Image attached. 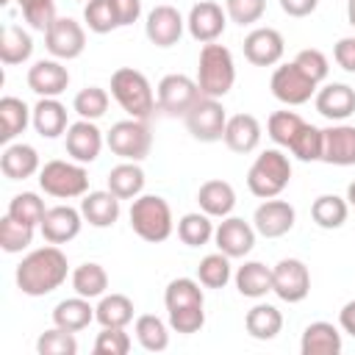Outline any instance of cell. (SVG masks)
<instances>
[{"label": "cell", "mask_w": 355, "mask_h": 355, "mask_svg": "<svg viewBox=\"0 0 355 355\" xmlns=\"http://www.w3.org/2000/svg\"><path fill=\"white\" fill-rule=\"evenodd\" d=\"M69 275V263H67V255L61 252L58 244H47V247H39V250H31L17 272H14V280H17V288L28 297H44L50 291H55L58 286H64Z\"/></svg>", "instance_id": "6da1fadb"}, {"label": "cell", "mask_w": 355, "mask_h": 355, "mask_svg": "<svg viewBox=\"0 0 355 355\" xmlns=\"http://www.w3.org/2000/svg\"><path fill=\"white\" fill-rule=\"evenodd\" d=\"M197 86L205 97H225L233 83H236V64H233V53L225 44H202L200 58H197Z\"/></svg>", "instance_id": "7a4b0ae2"}, {"label": "cell", "mask_w": 355, "mask_h": 355, "mask_svg": "<svg viewBox=\"0 0 355 355\" xmlns=\"http://www.w3.org/2000/svg\"><path fill=\"white\" fill-rule=\"evenodd\" d=\"M111 97L133 119H147L155 111V105H158L147 75L133 69V67H119L111 75Z\"/></svg>", "instance_id": "3957f363"}, {"label": "cell", "mask_w": 355, "mask_h": 355, "mask_svg": "<svg viewBox=\"0 0 355 355\" xmlns=\"http://www.w3.org/2000/svg\"><path fill=\"white\" fill-rule=\"evenodd\" d=\"M130 227L139 239L150 244H161L172 236L175 222H172V208L164 197L158 194H139L130 202Z\"/></svg>", "instance_id": "277c9868"}, {"label": "cell", "mask_w": 355, "mask_h": 355, "mask_svg": "<svg viewBox=\"0 0 355 355\" xmlns=\"http://www.w3.org/2000/svg\"><path fill=\"white\" fill-rule=\"evenodd\" d=\"M288 180H291V161L280 147L263 150L247 172V189L261 200L277 197L288 186Z\"/></svg>", "instance_id": "5b68a950"}, {"label": "cell", "mask_w": 355, "mask_h": 355, "mask_svg": "<svg viewBox=\"0 0 355 355\" xmlns=\"http://www.w3.org/2000/svg\"><path fill=\"white\" fill-rule=\"evenodd\" d=\"M39 186L44 194L58 200H75L89 191V172L86 164L53 158L39 169Z\"/></svg>", "instance_id": "8992f818"}, {"label": "cell", "mask_w": 355, "mask_h": 355, "mask_svg": "<svg viewBox=\"0 0 355 355\" xmlns=\"http://www.w3.org/2000/svg\"><path fill=\"white\" fill-rule=\"evenodd\" d=\"M108 150L122 161H144L153 147V133L147 128V119H119L105 133Z\"/></svg>", "instance_id": "52a82bcc"}, {"label": "cell", "mask_w": 355, "mask_h": 355, "mask_svg": "<svg viewBox=\"0 0 355 355\" xmlns=\"http://www.w3.org/2000/svg\"><path fill=\"white\" fill-rule=\"evenodd\" d=\"M183 122H186L189 133H191L197 141L211 144V141H222L225 125H227V111H225V105H222L216 97H205V94H202V97L189 108V114L183 116Z\"/></svg>", "instance_id": "ba28073f"}, {"label": "cell", "mask_w": 355, "mask_h": 355, "mask_svg": "<svg viewBox=\"0 0 355 355\" xmlns=\"http://www.w3.org/2000/svg\"><path fill=\"white\" fill-rule=\"evenodd\" d=\"M202 97L200 86L194 78L189 75H180V72H172V75H164L158 80V92H155V103H158V111H164L166 116H186L189 108Z\"/></svg>", "instance_id": "9c48e42d"}, {"label": "cell", "mask_w": 355, "mask_h": 355, "mask_svg": "<svg viewBox=\"0 0 355 355\" xmlns=\"http://www.w3.org/2000/svg\"><path fill=\"white\" fill-rule=\"evenodd\" d=\"M269 89H272L275 100H280L283 105H305V103L316 94L319 83L311 80L294 61H288V64H280V67L272 72Z\"/></svg>", "instance_id": "30bf717a"}, {"label": "cell", "mask_w": 355, "mask_h": 355, "mask_svg": "<svg viewBox=\"0 0 355 355\" xmlns=\"http://www.w3.org/2000/svg\"><path fill=\"white\" fill-rule=\"evenodd\" d=\"M44 47L58 61H72L86 50V31L72 17H55V22L44 31Z\"/></svg>", "instance_id": "8fae6325"}, {"label": "cell", "mask_w": 355, "mask_h": 355, "mask_svg": "<svg viewBox=\"0 0 355 355\" xmlns=\"http://www.w3.org/2000/svg\"><path fill=\"white\" fill-rule=\"evenodd\" d=\"M272 291L283 302H302L311 291V272L300 258H283L272 266Z\"/></svg>", "instance_id": "7c38bea8"}, {"label": "cell", "mask_w": 355, "mask_h": 355, "mask_svg": "<svg viewBox=\"0 0 355 355\" xmlns=\"http://www.w3.org/2000/svg\"><path fill=\"white\" fill-rule=\"evenodd\" d=\"M225 25H227V11L219 3H214V0L194 3L189 17H186V28H189L191 39L200 42V44L216 42L225 33Z\"/></svg>", "instance_id": "4fadbf2b"}, {"label": "cell", "mask_w": 355, "mask_h": 355, "mask_svg": "<svg viewBox=\"0 0 355 355\" xmlns=\"http://www.w3.org/2000/svg\"><path fill=\"white\" fill-rule=\"evenodd\" d=\"M105 144V136L103 130L92 122V119H78V122H69L67 133H64V147H67V155L78 164H92L97 161L100 150Z\"/></svg>", "instance_id": "5bb4252c"}, {"label": "cell", "mask_w": 355, "mask_h": 355, "mask_svg": "<svg viewBox=\"0 0 355 355\" xmlns=\"http://www.w3.org/2000/svg\"><path fill=\"white\" fill-rule=\"evenodd\" d=\"M294 222H297L294 205L286 202V200H277V197L263 200L255 208V214H252V227L263 239H280V236H286L294 227Z\"/></svg>", "instance_id": "9a60e30c"}, {"label": "cell", "mask_w": 355, "mask_h": 355, "mask_svg": "<svg viewBox=\"0 0 355 355\" xmlns=\"http://www.w3.org/2000/svg\"><path fill=\"white\" fill-rule=\"evenodd\" d=\"M255 236H258V230L250 222L239 219V216H225L216 225V230H214L216 250L225 252L227 258H244V255H250L252 247H255Z\"/></svg>", "instance_id": "2e32d148"}, {"label": "cell", "mask_w": 355, "mask_h": 355, "mask_svg": "<svg viewBox=\"0 0 355 355\" xmlns=\"http://www.w3.org/2000/svg\"><path fill=\"white\" fill-rule=\"evenodd\" d=\"M183 28H186V19L183 14L175 8V6H155L150 14H147V22H144V33L147 39L155 44V47H172L180 42L183 36Z\"/></svg>", "instance_id": "e0dca14e"}, {"label": "cell", "mask_w": 355, "mask_h": 355, "mask_svg": "<svg viewBox=\"0 0 355 355\" xmlns=\"http://www.w3.org/2000/svg\"><path fill=\"white\" fill-rule=\"evenodd\" d=\"M286 53L283 33L275 28H252L244 36V58L255 67H275Z\"/></svg>", "instance_id": "ac0fdd59"}, {"label": "cell", "mask_w": 355, "mask_h": 355, "mask_svg": "<svg viewBox=\"0 0 355 355\" xmlns=\"http://www.w3.org/2000/svg\"><path fill=\"white\" fill-rule=\"evenodd\" d=\"M28 89L39 97H58L69 86V69L58 58H42L28 69Z\"/></svg>", "instance_id": "d6986e66"}, {"label": "cell", "mask_w": 355, "mask_h": 355, "mask_svg": "<svg viewBox=\"0 0 355 355\" xmlns=\"http://www.w3.org/2000/svg\"><path fill=\"white\" fill-rule=\"evenodd\" d=\"M83 222L86 219H83V214L78 208H72V205H53V208H47L39 230H42L47 244H67V241H72L80 233Z\"/></svg>", "instance_id": "ffe728a7"}, {"label": "cell", "mask_w": 355, "mask_h": 355, "mask_svg": "<svg viewBox=\"0 0 355 355\" xmlns=\"http://www.w3.org/2000/svg\"><path fill=\"white\" fill-rule=\"evenodd\" d=\"M316 111L330 122H344L355 114V89L347 83H327L313 94Z\"/></svg>", "instance_id": "44dd1931"}, {"label": "cell", "mask_w": 355, "mask_h": 355, "mask_svg": "<svg viewBox=\"0 0 355 355\" xmlns=\"http://www.w3.org/2000/svg\"><path fill=\"white\" fill-rule=\"evenodd\" d=\"M322 161L333 166H355V125L333 122L324 130Z\"/></svg>", "instance_id": "7402d4cb"}, {"label": "cell", "mask_w": 355, "mask_h": 355, "mask_svg": "<svg viewBox=\"0 0 355 355\" xmlns=\"http://www.w3.org/2000/svg\"><path fill=\"white\" fill-rule=\"evenodd\" d=\"M39 169H42V161H39L36 147H31V144H25V141H11V144H6V150H3V155H0V172H3L8 180L33 178Z\"/></svg>", "instance_id": "603a6c76"}, {"label": "cell", "mask_w": 355, "mask_h": 355, "mask_svg": "<svg viewBox=\"0 0 355 355\" xmlns=\"http://www.w3.org/2000/svg\"><path fill=\"white\" fill-rule=\"evenodd\" d=\"M33 130L42 139H58L61 133H67L69 119H67V105L58 97H39V103L33 105V116H31Z\"/></svg>", "instance_id": "cb8c5ba5"}, {"label": "cell", "mask_w": 355, "mask_h": 355, "mask_svg": "<svg viewBox=\"0 0 355 355\" xmlns=\"http://www.w3.org/2000/svg\"><path fill=\"white\" fill-rule=\"evenodd\" d=\"M261 133H263L261 122L252 114H233V116H227L222 141L227 144V150L247 155L261 144Z\"/></svg>", "instance_id": "d4e9b609"}, {"label": "cell", "mask_w": 355, "mask_h": 355, "mask_svg": "<svg viewBox=\"0 0 355 355\" xmlns=\"http://www.w3.org/2000/svg\"><path fill=\"white\" fill-rule=\"evenodd\" d=\"M341 347H344L341 330L333 322H311L300 338L302 355H338Z\"/></svg>", "instance_id": "484cf974"}, {"label": "cell", "mask_w": 355, "mask_h": 355, "mask_svg": "<svg viewBox=\"0 0 355 355\" xmlns=\"http://www.w3.org/2000/svg\"><path fill=\"white\" fill-rule=\"evenodd\" d=\"M119 197L114 191H86L80 200V214L92 227H111L119 219Z\"/></svg>", "instance_id": "4316f807"}, {"label": "cell", "mask_w": 355, "mask_h": 355, "mask_svg": "<svg viewBox=\"0 0 355 355\" xmlns=\"http://www.w3.org/2000/svg\"><path fill=\"white\" fill-rule=\"evenodd\" d=\"M197 205L211 219H225L236 208V189L227 180H205L197 191Z\"/></svg>", "instance_id": "83f0119b"}, {"label": "cell", "mask_w": 355, "mask_h": 355, "mask_svg": "<svg viewBox=\"0 0 355 355\" xmlns=\"http://www.w3.org/2000/svg\"><path fill=\"white\" fill-rule=\"evenodd\" d=\"M94 322V308L86 297L75 294V297H67L61 300L55 308H53V324L64 327V330H72V333H80L86 330L89 324Z\"/></svg>", "instance_id": "f1b7e54d"}, {"label": "cell", "mask_w": 355, "mask_h": 355, "mask_svg": "<svg viewBox=\"0 0 355 355\" xmlns=\"http://www.w3.org/2000/svg\"><path fill=\"white\" fill-rule=\"evenodd\" d=\"M31 116H33V108H28L25 100L6 94L0 100V141L11 144L19 133H25V128L31 125Z\"/></svg>", "instance_id": "f546056e"}, {"label": "cell", "mask_w": 355, "mask_h": 355, "mask_svg": "<svg viewBox=\"0 0 355 355\" xmlns=\"http://www.w3.org/2000/svg\"><path fill=\"white\" fill-rule=\"evenodd\" d=\"M233 280H236L239 294L250 297V300H261V297H266L272 291V269L263 266L261 261H244L236 269Z\"/></svg>", "instance_id": "4dcf8cb0"}, {"label": "cell", "mask_w": 355, "mask_h": 355, "mask_svg": "<svg viewBox=\"0 0 355 355\" xmlns=\"http://www.w3.org/2000/svg\"><path fill=\"white\" fill-rule=\"evenodd\" d=\"M33 55V39L25 28L8 22L3 25L0 31V61L6 67H17V64H25L28 58Z\"/></svg>", "instance_id": "1f68e13d"}, {"label": "cell", "mask_w": 355, "mask_h": 355, "mask_svg": "<svg viewBox=\"0 0 355 355\" xmlns=\"http://www.w3.org/2000/svg\"><path fill=\"white\" fill-rule=\"evenodd\" d=\"M108 191L119 200H136L144 191V169L139 161H122L108 172Z\"/></svg>", "instance_id": "d6a6232c"}, {"label": "cell", "mask_w": 355, "mask_h": 355, "mask_svg": "<svg viewBox=\"0 0 355 355\" xmlns=\"http://www.w3.org/2000/svg\"><path fill=\"white\" fill-rule=\"evenodd\" d=\"M244 327H247V333H250L252 338H258V341H272V338L283 330V313H280L275 305H269V302H258V305H252V308L247 311Z\"/></svg>", "instance_id": "836d02e7"}, {"label": "cell", "mask_w": 355, "mask_h": 355, "mask_svg": "<svg viewBox=\"0 0 355 355\" xmlns=\"http://www.w3.org/2000/svg\"><path fill=\"white\" fill-rule=\"evenodd\" d=\"M200 280L191 277H175L169 280L166 291H164V305L166 313L169 311H183V308H205V294L200 288Z\"/></svg>", "instance_id": "e575fe53"}, {"label": "cell", "mask_w": 355, "mask_h": 355, "mask_svg": "<svg viewBox=\"0 0 355 355\" xmlns=\"http://www.w3.org/2000/svg\"><path fill=\"white\" fill-rule=\"evenodd\" d=\"M133 300L125 294H103L94 308V322L100 327H128L133 322Z\"/></svg>", "instance_id": "d590c367"}, {"label": "cell", "mask_w": 355, "mask_h": 355, "mask_svg": "<svg viewBox=\"0 0 355 355\" xmlns=\"http://www.w3.org/2000/svg\"><path fill=\"white\" fill-rule=\"evenodd\" d=\"M347 214H349V202L347 197L338 194H319L311 205V219L322 230H338L347 222Z\"/></svg>", "instance_id": "8d00e7d4"}, {"label": "cell", "mask_w": 355, "mask_h": 355, "mask_svg": "<svg viewBox=\"0 0 355 355\" xmlns=\"http://www.w3.org/2000/svg\"><path fill=\"white\" fill-rule=\"evenodd\" d=\"M169 330H172L169 322H164L155 313H141V316H136V324H133L136 341L147 352H164L169 347Z\"/></svg>", "instance_id": "74e56055"}, {"label": "cell", "mask_w": 355, "mask_h": 355, "mask_svg": "<svg viewBox=\"0 0 355 355\" xmlns=\"http://www.w3.org/2000/svg\"><path fill=\"white\" fill-rule=\"evenodd\" d=\"M69 280H72L75 294H80L86 300H97L108 288V272L100 263H94V261H86V263L75 266L72 275H69Z\"/></svg>", "instance_id": "f35d334b"}, {"label": "cell", "mask_w": 355, "mask_h": 355, "mask_svg": "<svg viewBox=\"0 0 355 355\" xmlns=\"http://www.w3.org/2000/svg\"><path fill=\"white\" fill-rule=\"evenodd\" d=\"M83 22H86V28L92 33H111V31L122 28L116 0H86Z\"/></svg>", "instance_id": "ab89813d"}, {"label": "cell", "mask_w": 355, "mask_h": 355, "mask_svg": "<svg viewBox=\"0 0 355 355\" xmlns=\"http://www.w3.org/2000/svg\"><path fill=\"white\" fill-rule=\"evenodd\" d=\"M214 222L205 211H191V214H183L180 222H178V239L186 244V247H202L214 239Z\"/></svg>", "instance_id": "60d3db41"}, {"label": "cell", "mask_w": 355, "mask_h": 355, "mask_svg": "<svg viewBox=\"0 0 355 355\" xmlns=\"http://www.w3.org/2000/svg\"><path fill=\"white\" fill-rule=\"evenodd\" d=\"M33 230H36L33 225L19 222L11 214H6L0 219V247L8 255H17V252H22V250H28L33 244Z\"/></svg>", "instance_id": "b9f144b4"}, {"label": "cell", "mask_w": 355, "mask_h": 355, "mask_svg": "<svg viewBox=\"0 0 355 355\" xmlns=\"http://www.w3.org/2000/svg\"><path fill=\"white\" fill-rule=\"evenodd\" d=\"M233 277V269H230V258L225 252H211L205 255L200 263H197V280L205 286V288H225Z\"/></svg>", "instance_id": "7bdbcfd3"}, {"label": "cell", "mask_w": 355, "mask_h": 355, "mask_svg": "<svg viewBox=\"0 0 355 355\" xmlns=\"http://www.w3.org/2000/svg\"><path fill=\"white\" fill-rule=\"evenodd\" d=\"M291 155L311 164V161H322V150H324V130H319L316 125H302L300 133L294 136V141L288 144Z\"/></svg>", "instance_id": "ee69618b"}, {"label": "cell", "mask_w": 355, "mask_h": 355, "mask_svg": "<svg viewBox=\"0 0 355 355\" xmlns=\"http://www.w3.org/2000/svg\"><path fill=\"white\" fill-rule=\"evenodd\" d=\"M108 103H111V97H108L105 89H100V86H86V89H80V92L75 94V100H72V111H75L80 119H92V122H97L100 116H105Z\"/></svg>", "instance_id": "f6af8a7d"}, {"label": "cell", "mask_w": 355, "mask_h": 355, "mask_svg": "<svg viewBox=\"0 0 355 355\" xmlns=\"http://www.w3.org/2000/svg\"><path fill=\"white\" fill-rule=\"evenodd\" d=\"M305 125V119L297 114V111H275L269 119H266V133L269 139L277 144V147H286L294 141V136L300 133V128Z\"/></svg>", "instance_id": "bcb514c9"}, {"label": "cell", "mask_w": 355, "mask_h": 355, "mask_svg": "<svg viewBox=\"0 0 355 355\" xmlns=\"http://www.w3.org/2000/svg\"><path fill=\"white\" fill-rule=\"evenodd\" d=\"M6 214H11V216L19 219V222H28V225L39 227L42 219H44V214H47V208H44V200H42L36 191H22V194H14V197H11Z\"/></svg>", "instance_id": "7dc6e473"}, {"label": "cell", "mask_w": 355, "mask_h": 355, "mask_svg": "<svg viewBox=\"0 0 355 355\" xmlns=\"http://www.w3.org/2000/svg\"><path fill=\"white\" fill-rule=\"evenodd\" d=\"M36 352L39 355H75L78 352V341L72 330L64 327H50L36 338Z\"/></svg>", "instance_id": "c3c4849f"}, {"label": "cell", "mask_w": 355, "mask_h": 355, "mask_svg": "<svg viewBox=\"0 0 355 355\" xmlns=\"http://www.w3.org/2000/svg\"><path fill=\"white\" fill-rule=\"evenodd\" d=\"M25 22L33 28V31H47L53 22H55V3L53 0H17Z\"/></svg>", "instance_id": "681fc988"}, {"label": "cell", "mask_w": 355, "mask_h": 355, "mask_svg": "<svg viewBox=\"0 0 355 355\" xmlns=\"http://www.w3.org/2000/svg\"><path fill=\"white\" fill-rule=\"evenodd\" d=\"M133 347L125 327H103L94 338V355H128Z\"/></svg>", "instance_id": "f907efd6"}, {"label": "cell", "mask_w": 355, "mask_h": 355, "mask_svg": "<svg viewBox=\"0 0 355 355\" xmlns=\"http://www.w3.org/2000/svg\"><path fill=\"white\" fill-rule=\"evenodd\" d=\"M225 11H227L230 22L244 28V25H252L263 17L266 0H225Z\"/></svg>", "instance_id": "816d5d0a"}, {"label": "cell", "mask_w": 355, "mask_h": 355, "mask_svg": "<svg viewBox=\"0 0 355 355\" xmlns=\"http://www.w3.org/2000/svg\"><path fill=\"white\" fill-rule=\"evenodd\" d=\"M294 64H297L311 80H316V83H322V80L327 78V72H330V61H327V55H324L322 50H316V47H305V50H300V53L294 55Z\"/></svg>", "instance_id": "f5cc1de1"}, {"label": "cell", "mask_w": 355, "mask_h": 355, "mask_svg": "<svg viewBox=\"0 0 355 355\" xmlns=\"http://www.w3.org/2000/svg\"><path fill=\"white\" fill-rule=\"evenodd\" d=\"M166 322L175 333H183V336H191L197 330H202L205 324V308H183V311H169L166 313Z\"/></svg>", "instance_id": "db71d44e"}, {"label": "cell", "mask_w": 355, "mask_h": 355, "mask_svg": "<svg viewBox=\"0 0 355 355\" xmlns=\"http://www.w3.org/2000/svg\"><path fill=\"white\" fill-rule=\"evenodd\" d=\"M333 58L344 72L355 75V36H344L333 44Z\"/></svg>", "instance_id": "11a10c76"}, {"label": "cell", "mask_w": 355, "mask_h": 355, "mask_svg": "<svg viewBox=\"0 0 355 355\" xmlns=\"http://www.w3.org/2000/svg\"><path fill=\"white\" fill-rule=\"evenodd\" d=\"M319 0H280V8L283 14L294 17V19H302V17H311L316 11Z\"/></svg>", "instance_id": "9f6ffc18"}, {"label": "cell", "mask_w": 355, "mask_h": 355, "mask_svg": "<svg viewBox=\"0 0 355 355\" xmlns=\"http://www.w3.org/2000/svg\"><path fill=\"white\" fill-rule=\"evenodd\" d=\"M116 6H119L122 28H125V25H133V22L141 17V0H116Z\"/></svg>", "instance_id": "6f0895ef"}, {"label": "cell", "mask_w": 355, "mask_h": 355, "mask_svg": "<svg viewBox=\"0 0 355 355\" xmlns=\"http://www.w3.org/2000/svg\"><path fill=\"white\" fill-rule=\"evenodd\" d=\"M338 324H341L344 333H349V336L355 338V300H349V302L341 308V313H338Z\"/></svg>", "instance_id": "680465c9"}, {"label": "cell", "mask_w": 355, "mask_h": 355, "mask_svg": "<svg viewBox=\"0 0 355 355\" xmlns=\"http://www.w3.org/2000/svg\"><path fill=\"white\" fill-rule=\"evenodd\" d=\"M347 19H349V25L355 28V0H347Z\"/></svg>", "instance_id": "91938a15"}, {"label": "cell", "mask_w": 355, "mask_h": 355, "mask_svg": "<svg viewBox=\"0 0 355 355\" xmlns=\"http://www.w3.org/2000/svg\"><path fill=\"white\" fill-rule=\"evenodd\" d=\"M347 202H349V205H355V180L347 186Z\"/></svg>", "instance_id": "94428289"}]
</instances>
